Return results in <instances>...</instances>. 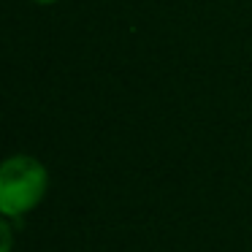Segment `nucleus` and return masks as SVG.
<instances>
[{
  "label": "nucleus",
  "mask_w": 252,
  "mask_h": 252,
  "mask_svg": "<svg viewBox=\"0 0 252 252\" xmlns=\"http://www.w3.org/2000/svg\"><path fill=\"white\" fill-rule=\"evenodd\" d=\"M49 190V171L33 155H11L0 165V214L22 220Z\"/></svg>",
  "instance_id": "nucleus-1"
},
{
  "label": "nucleus",
  "mask_w": 252,
  "mask_h": 252,
  "mask_svg": "<svg viewBox=\"0 0 252 252\" xmlns=\"http://www.w3.org/2000/svg\"><path fill=\"white\" fill-rule=\"evenodd\" d=\"M14 220H0V239H3V247H0V252H11L14 247V228H11Z\"/></svg>",
  "instance_id": "nucleus-2"
},
{
  "label": "nucleus",
  "mask_w": 252,
  "mask_h": 252,
  "mask_svg": "<svg viewBox=\"0 0 252 252\" xmlns=\"http://www.w3.org/2000/svg\"><path fill=\"white\" fill-rule=\"evenodd\" d=\"M35 3H55V0H35Z\"/></svg>",
  "instance_id": "nucleus-3"
}]
</instances>
